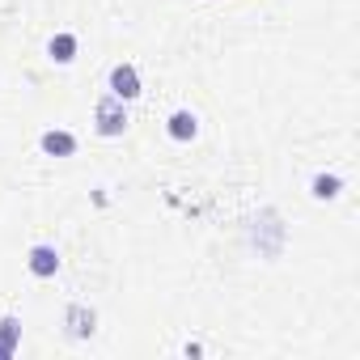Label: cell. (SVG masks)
Instances as JSON below:
<instances>
[{
    "label": "cell",
    "mask_w": 360,
    "mask_h": 360,
    "mask_svg": "<svg viewBox=\"0 0 360 360\" xmlns=\"http://www.w3.org/2000/svg\"><path fill=\"white\" fill-rule=\"evenodd\" d=\"M94 127H98V136H123L127 131V102H119L115 94H106L98 106H94Z\"/></svg>",
    "instance_id": "6da1fadb"
},
{
    "label": "cell",
    "mask_w": 360,
    "mask_h": 360,
    "mask_svg": "<svg viewBox=\"0 0 360 360\" xmlns=\"http://www.w3.org/2000/svg\"><path fill=\"white\" fill-rule=\"evenodd\" d=\"M26 267H30V276H39V280H51L56 271H60V250L56 246H30V255H26Z\"/></svg>",
    "instance_id": "3957f363"
},
{
    "label": "cell",
    "mask_w": 360,
    "mask_h": 360,
    "mask_svg": "<svg viewBox=\"0 0 360 360\" xmlns=\"http://www.w3.org/2000/svg\"><path fill=\"white\" fill-rule=\"evenodd\" d=\"M47 56H51L56 64H72V60H77V34H56V39L47 43Z\"/></svg>",
    "instance_id": "ba28073f"
},
{
    "label": "cell",
    "mask_w": 360,
    "mask_h": 360,
    "mask_svg": "<svg viewBox=\"0 0 360 360\" xmlns=\"http://www.w3.org/2000/svg\"><path fill=\"white\" fill-rule=\"evenodd\" d=\"M18 339H22V318L5 314V318H0V360L18 352Z\"/></svg>",
    "instance_id": "8992f818"
},
{
    "label": "cell",
    "mask_w": 360,
    "mask_h": 360,
    "mask_svg": "<svg viewBox=\"0 0 360 360\" xmlns=\"http://www.w3.org/2000/svg\"><path fill=\"white\" fill-rule=\"evenodd\" d=\"M39 144H43V153H47V157H72V153H77V136H72V131H64V127L43 131V136H39Z\"/></svg>",
    "instance_id": "277c9868"
},
{
    "label": "cell",
    "mask_w": 360,
    "mask_h": 360,
    "mask_svg": "<svg viewBox=\"0 0 360 360\" xmlns=\"http://www.w3.org/2000/svg\"><path fill=\"white\" fill-rule=\"evenodd\" d=\"M68 335H72V339H85V335H94V309H85V305H72V309H68Z\"/></svg>",
    "instance_id": "9c48e42d"
},
{
    "label": "cell",
    "mask_w": 360,
    "mask_h": 360,
    "mask_svg": "<svg viewBox=\"0 0 360 360\" xmlns=\"http://www.w3.org/2000/svg\"><path fill=\"white\" fill-rule=\"evenodd\" d=\"M165 131H169V140H195L200 136V119L191 115V110H174L169 119H165Z\"/></svg>",
    "instance_id": "5b68a950"
},
{
    "label": "cell",
    "mask_w": 360,
    "mask_h": 360,
    "mask_svg": "<svg viewBox=\"0 0 360 360\" xmlns=\"http://www.w3.org/2000/svg\"><path fill=\"white\" fill-rule=\"evenodd\" d=\"M309 195L314 200H339L343 195V178L339 174H318L314 183H309Z\"/></svg>",
    "instance_id": "52a82bcc"
},
{
    "label": "cell",
    "mask_w": 360,
    "mask_h": 360,
    "mask_svg": "<svg viewBox=\"0 0 360 360\" xmlns=\"http://www.w3.org/2000/svg\"><path fill=\"white\" fill-rule=\"evenodd\" d=\"M110 94H115L119 102L140 98V72H136V64H115V68H110Z\"/></svg>",
    "instance_id": "7a4b0ae2"
}]
</instances>
